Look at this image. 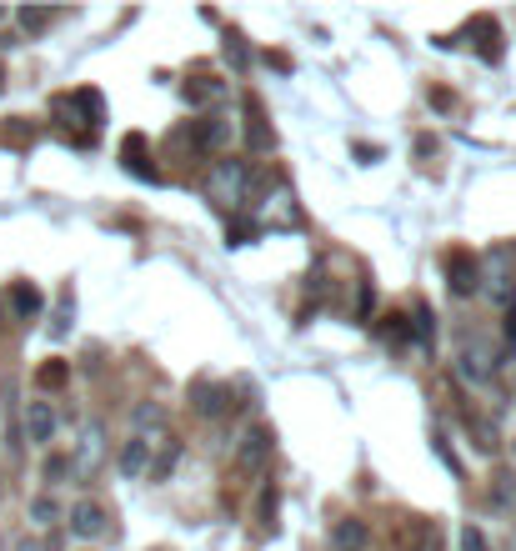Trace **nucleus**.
Masks as SVG:
<instances>
[{
	"label": "nucleus",
	"instance_id": "1",
	"mask_svg": "<svg viewBox=\"0 0 516 551\" xmlns=\"http://www.w3.org/2000/svg\"><path fill=\"white\" fill-rule=\"evenodd\" d=\"M246 186H251L246 161L226 156V161H216V171H211V181H206V196H211L216 206H226V211H241V206H246Z\"/></svg>",
	"mask_w": 516,
	"mask_h": 551
},
{
	"label": "nucleus",
	"instance_id": "2",
	"mask_svg": "<svg viewBox=\"0 0 516 551\" xmlns=\"http://www.w3.org/2000/svg\"><path fill=\"white\" fill-rule=\"evenodd\" d=\"M481 291L496 301V306H511V296H516V261H511V251L506 246H491L486 251V266H481Z\"/></svg>",
	"mask_w": 516,
	"mask_h": 551
},
{
	"label": "nucleus",
	"instance_id": "3",
	"mask_svg": "<svg viewBox=\"0 0 516 551\" xmlns=\"http://www.w3.org/2000/svg\"><path fill=\"white\" fill-rule=\"evenodd\" d=\"M271 426H246V436L236 441V451H231V466L241 471V476H261L266 471V461H271Z\"/></svg>",
	"mask_w": 516,
	"mask_h": 551
},
{
	"label": "nucleus",
	"instance_id": "4",
	"mask_svg": "<svg viewBox=\"0 0 516 551\" xmlns=\"http://www.w3.org/2000/svg\"><path fill=\"white\" fill-rule=\"evenodd\" d=\"M456 371L471 381V386H486L496 376V351L481 341V336H461V356H456Z\"/></svg>",
	"mask_w": 516,
	"mask_h": 551
},
{
	"label": "nucleus",
	"instance_id": "5",
	"mask_svg": "<svg viewBox=\"0 0 516 551\" xmlns=\"http://www.w3.org/2000/svg\"><path fill=\"white\" fill-rule=\"evenodd\" d=\"M101 461H106V426L101 421H86V431L76 441V456H71V476L91 481L101 471Z\"/></svg>",
	"mask_w": 516,
	"mask_h": 551
},
{
	"label": "nucleus",
	"instance_id": "6",
	"mask_svg": "<svg viewBox=\"0 0 516 551\" xmlns=\"http://www.w3.org/2000/svg\"><path fill=\"white\" fill-rule=\"evenodd\" d=\"M106 526H111V511H106L101 501H76V506H71V531H76V536L96 541V536H106Z\"/></svg>",
	"mask_w": 516,
	"mask_h": 551
},
{
	"label": "nucleus",
	"instance_id": "7",
	"mask_svg": "<svg viewBox=\"0 0 516 551\" xmlns=\"http://www.w3.org/2000/svg\"><path fill=\"white\" fill-rule=\"evenodd\" d=\"M446 276H451V296H476V291H481V266H476L466 251H451Z\"/></svg>",
	"mask_w": 516,
	"mask_h": 551
},
{
	"label": "nucleus",
	"instance_id": "8",
	"mask_svg": "<svg viewBox=\"0 0 516 551\" xmlns=\"http://www.w3.org/2000/svg\"><path fill=\"white\" fill-rule=\"evenodd\" d=\"M26 436L36 446H46L56 436V406L51 401H26Z\"/></svg>",
	"mask_w": 516,
	"mask_h": 551
},
{
	"label": "nucleus",
	"instance_id": "9",
	"mask_svg": "<svg viewBox=\"0 0 516 551\" xmlns=\"http://www.w3.org/2000/svg\"><path fill=\"white\" fill-rule=\"evenodd\" d=\"M366 541H371V531H366V521H356V516L336 521V531H331V546H336V551H366Z\"/></svg>",
	"mask_w": 516,
	"mask_h": 551
},
{
	"label": "nucleus",
	"instance_id": "10",
	"mask_svg": "<svg viewBox=\"0 0 516 551\" xmlns=\"http://www.w3.org/2000/svg\"><path fill=\"white\" fill-rule=\"evenodd\" d=\"M121 471H126V476H146V471H151V446H146L141 436H131V441L121 446Z\"/></svg>",
	"mask_w": 516,
	"mask_h": 551
},
{
	"label": "nucleus",
	"instance_id": "11",
	"mask_svg": "<svg viewBox=\"0 0 516 551\" xmlns=\"http://www.w3.org/2000/svg\"><path fill=\"white\" fill-rule=\"evenodd\" d=\"M131 421H136V436H156V431H166V406L141 401V406L131 411Z\"/></svg>",
	"mask_w": 516,
	"mask_h": 551
},
{
	"label": "nucleus",
	"instance_id": "12",
	"mask_svg": "<svg viewBox=\"0 0 516 551\" xmlns=\"http://www.w3.org/2000/svg\"><path fill=\"white\" fill-rule=\"evenodd\" d=\"M226 396H231V386L201 381V386H196V411H201V416H221V411H226Z\"/></svg>",
	"mask_w": 516,
	"mask_h": 551
},
{
	"label": "nucleus",
	"instance_id": "13",
	"mask_svg": "<svg viewBox=\"0 0 516 551\" xmlns=\"http://www.w3.org/2000/svg\"><path fill=\"white\" fill-rule=\"evenodd\" d=\"M221 96H226V86H221V81H211V76L186 81V101H191V106H211V101H221Z\"/></svg>",
	"mask_w": 516,
	"mask_h": 551
},
{
	"label": "nucleus",
	"instance_id": "14",
	"mask_svg": "<svg viewBox=\"0 0 516 551\" xmlns=\"http://www.w3.org/2000/svg\"><path fill=\"white\" fill-rule=\"evenodd\" d=\"M11 306H16V316L31 321V316H41V291H36L31 281H16V286H11Z\"/></svg>",
	"mask_w": 516,
	"mask_h": 551
},
{
	"label": "nucleus",
	"instance_id": "15",
	"mask_svg": "<svg viewBox=\"0 0 516 551\" xmlns=\"http://www.w3.org/2000/svg\"><path fill=\"white\" fill-rule=\"evenodd\" d=\"M56 16H61V11H36V6L16 11V21H21V31H26V36H41V31H46V26L56 21Z\"/></svg>",
	"mask_w": 516,
	"mask_h": 551
},
{
	"label": "nucleus",
	"instance_id": "16",
	"mask_svg": "<svg viewBox=\"0 0 516 551\" xmlns=\"http://www.w3.org/2000/svg\"><path fill=\"white\" fill-rule=\"evenodd\" d=\"M71 316H76V301H71V291H61V306H56V321H51V336L56 341L71 331Z\"/></svg>",
	"mask_w": 516,
	"mask_h": 551
},
{
	"label": "nucleus",
	"instance_id": "17",
	"mask_svg": "<svg viewBox=\"0 0 516 551\" xmlns=\"http://www.w3.org/2000/svg\"><path fill=\"white\" fill-rule=\"evenodd\" d=\"M231 136V121H206L201 131H196V146H221Z\"/></svg>",
	"mask_w": 516,
	"mask_h": 551
},
{
	"label": "nucleus",
	"instance_id": "18",
	"mask_svg": "<svg viewBox=\"0 0 516 551\" xmlns=\"http://www.w3.org/2000/svg\"><path fill=\"white\" fill-rule=\"evenodd\" d=\"M61 516V506H56V496H36L31 501V521H41V526H51Z\"/></svg>",
	"mask_w": 516,
	"mask_h": 551
},
{
	"label": "nucleus",
	"instance_id": "19",
	"mask_svg": "<svg viewBox=\"0 0 516 551\" xmlns=\"http://www.w3.org/2000/svg\"><path fill=\"white\" fill-rule=\"evenodd\" d=\"M126 166H131L136 176H151V181H156V171L141 161V136H131V141H126Z\"/></svg>",
	"mask_w": 516,
	"mask_h": 551
},
{
	"label": "nucleus",
	"instance_id": "20",
	"mask_svg": "<svg viewBox=\"0 0 516 551\" xmlns=\"http://www.w3.org/2000/svg\"><path fill=\"white\" fill-rule=\"evenodd\" d=\"M461 551H491L486 536H481V526H461Z\"/></svg>",
	"mask_w": 516,
	"mask_h": 551
},
{
	"label": "nucleus",
	"instance_id": "21",
	"mask_svg": "<svg viewBox=\"0 0 516 551\" xmlns=\"http://www.w3.org/2000/svg\"><path fill=\"white\" fill-rule=\"evenodd\" d=\"M511 496H516V481H511V476H496V486H491V501H496V506H506Z\"/></svg>",
	"mask_w": 516,
	"mask_h": 551
},
{
	"label": "nucleus",
	"instance_id": "22",
	"mask_svg": "<svg viewBox=\"0 0 516 551\" xmlns=\"http://www.w3.org/2000/svg\"><path fill=\"white\" fill-rule=\"evenodd\" d=\"M401 551H436V531H431V526H421V531H416V541H406Z\"/></svg>",
	"mask_w": 516,
	"mask_h": 551
},
{
	"label": "nucleus",
	"instance_id": "23",
	"mask_svg": "<svg viewBox=\"0 0 516 551\" xmlns=\"http://www.w3.org/2000/svg\"><path fill=\"white\" fill-rule=\"evenodd\" d=\"M61 381H66V366H61V361L41 366V386H61Z\"/></svg>",
	"mask_w": 516,
	"mask_h": 551
},
{
	"label": "nucleus",
	"instance_id": "24",
	"mask_svg": "<svg viewBox=\"0 0 516 551\" xmlns=\"http://www.w3.org/2000/svg\"><path fill=\"white\" fill-rule=\"evenodd\" d=\"M66 471H71V456H56V461H46V481H51V486H56Z\"/></svg>",
	"mask_w": 516,
	"mask_h": 551
},
{
	"label": "nucleus",
	"instance_id": "25",
	"mask_svg": "<svg viewBox=\"0 0 516 551\" xmlns=\"http://www.w3.org/2000/svg\"><path fill=\"white\" fill-rule=\"evenodd\" d=\"M226 56H231L236 66H246V46H241V36H231V41H226Z\"/></svg>",
	"mask_w": 516,
	"mask_h": 551
},
{
	"label": "nucleus",
	"instance_id": "26",
	"mask_svg": "<svg viewBox=\"0 0 516 551\" xmlns=\"http://www.w3.org/2000/svg\"><path fill=\"white\" fill-rule=\"evenodd\" d=\"M506 346H516V306L506 311Z\"/></svg>",
	"mask_w": 516,
	"mask_h": 551
},
{
	"label": "nucleus",
	"instance_id": "27",
	"mask_svg": "<svg viewBox=\"0 0 516 551\" xmlns=\"http://www.w3.org/2000/svg\"><path fill=\"white\" fill-rule=\"evenodd\" d=\"M11 551H46V546H41V541H36V536H21V541H16V546H11Z\"/></svg>",
	"mask_w": 516,
	"mask_h": 551
},
{
	"label": "nucleus",
	"instance_id": "28",
	"mask_svg": "<svg viewBox=\"0 0 516 551\" xmlns=\"http://www.w3.org/2000/svg\"><path fill=\"white\" fill-rule=\"evenodd\" d=\"M0 21H6V11H0Z\"/></svg>",
	"mask_w": 516,
	"mask_h": 551
}]
</instances>
